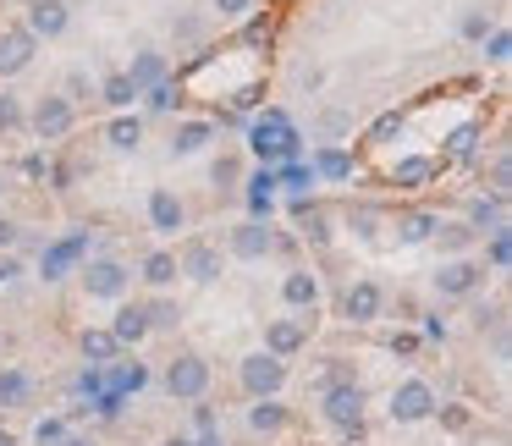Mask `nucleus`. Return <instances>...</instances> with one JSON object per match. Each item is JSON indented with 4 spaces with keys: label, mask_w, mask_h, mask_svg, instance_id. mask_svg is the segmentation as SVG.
I'll list each match as a JSON object with an SVG mask.
<instances>
[{
    "label": "nucleus",
    "mask_w": 512,
    "mask_h": 446,
    "mask_svg": "<svg viewBox=\"0 0 512 446\" xmlns=\"http://www.w3.org/2000/svg\"><path fill=\"white\" fill-rule=\"evenodd\" d=\"M485 259H490V270H507L512 265V232H507V226H496V232H490Z\"/></svg>",
    "instance_id": "37998d69"
},
{
    "label": "nucleus",
    "mask_w": 512,
    "mask_h": 446,
    "mask_svg": "<svg viewBox=\"0 0 512 446\" xmlns=\"http://www.w3.org/2000/svg\"><path fill=\"white\" fill-rule=\"evenodd\" d=\"M34 56H39V39L28 34L23 23L0 28V78H23V72L34 67Z\"/></svg>",
    "instance_id": "ddd939ff"
},
{
    "label": "nucleus",
    "mask_w": 512,
    "mask_h": 446,
    "mask_svg": "<svg viewBox=\"0 0 512 446\" xmlns=\"http://www.w3.org/2000/svg\"><path fill=\"white\" fill-rule=\"evenodd\" d=\"M210 182H215L221 193H232L237 182H243V160H237V155H221V160L210 166Z\"/></svg>",
    "instance_id": "ea45409f"
},
{
    "label": "nucleus",
    "mask_w": 512,
    "mask_h": 446,
    "mask_svg": "<svg viewBox=\"0 0 512 446\" xmlns=\"http://www.w3.org/2000/svg\"><path fill=\"white\" fill-rule=\"evenodd\" d=\"M160 380H166V391L177 402H204V391H210L215 375H210V358L193 353V347H182V353L166 358V375H160Z\"/></svg>",
    "instance_id": "423d86ee"
},
{
    "label": "nucleus",
    "mask_w": 512,
    "mask_h": 446,
    "mask_svg": "<svg viewBox=\"0 0 512 446\" xmlns=\"http://www.w3.org/2000/svg\"><path fill=\"white\" fill-rule=\"evenodd\" d=\"M342 133H353V116H347V111H325L320 116V138H325V144H336Z\"/></svg>",
    "instance_id": "49530a36"
},
{
    "label": "nucleus",
    "mask_w": 512,
    "mask_h": 446,
    "mask_svg": "<svg viewBox=\"0 0 512 446\" xmlns=\"http://www.w3.org/2000/svg\"><path fill=\"white\" fill-rule=\"evenodd\" d=\"M215 12H221L226 23H243V17L254 12V0H215Z\"/></svg>",
    "instance_id": "864d4df0"
},
{
    "label": "nucleus",
    "mask_w": 512,
    "mask_h": 446,
    "mask_svg": "<svg viewBox=\"0 0 512 446\" xmlns=\"http://www.w3.org/2000/svg\"><path fill=\"white\" fill-rule=\"evenodd\" d=\"M166 446H199L193 435H166Z\"/></svg>",
    "instance_id": "680f3d73"
},
{
    "label": "nucleus",
    "mask_w": 512,
    "mask_h": 446,
    "mask_svg": "<svg viewBox=\"0 0 512 446\" xmlns=\"http://www.w3.org/2000/svg\"><path fill=\"white\" fill-rule=\"evenodd\" d=\"M281 303H287L292 314H314L320 309V276H314L309 265H292L287 276H281Z\"/></svg>",
    "instance_id": "dca6fc26"
},
{
    "label": "nucleus",
    "mask_w": 512,
    "mask_h": 446,
    "mask_svg": "<svg viewBox=\"0 0 512 446\" xmlns=\"http://www.w3.org/2000/svg\"><path fill=\"white\" fill-rule=\"evenodd\" d=\"M248 155H254L259 166H270V171H276L281 160H303V133H298V122H292L287 111H276V105H270L259 122H248Z\"/></svg>",
    "instance_id": "f257e3e1"
},
{
    "label": "nucleus",
    "mask_w": 512,
    "mask_h": 446,
    "mask_svg": "<svg viewBox=\"0 0 512 446\" xmlns=\"http://www.w3.org/2000/svg\"><path fill=\"white\" fill-rule=\"evenodd\" d=\"M402 133V111H386L375 127H369V144H386V138H397Z\"/></svg>",
    "instance_id": "09e8293b"
},
{
    "label": "nucleus",
    "mask_w": 512,
    "mask_h": 446,
    "mask_svg": "<svg viewBox=\"0 0 512 446\" xmlns=\"http://www.w3.org/2000/svg\"><path fill=\"white\" fill-rule=\"evenodd\" d=\"M479 144H485V127H479V122H463V127H452V133L441 138V160L468 166V160H479Z\"/></svg>",
    "instance_id": "5701e85b"
},
{
    "label": "nucleus",
    "mask_w": 512,
    "mask_h": 446,
    "mask_svg": "<svg viewBox=\"0 0 512 446\" xmlns=\"http://www.w3.org/2000/svg\"><path fill=\"white\" fill-rule=\"evenodd\" d=\"M270 34H276V17H259V12H248L243 17V45H270Z\"/></svg>",
    "instance_id": "79ce46f5"
},
{
    "label": "nucleus",
    "mask_w": 512,
    "mask_h": 446,
    "mask_svg": "<svg viewBox=\"0 0 512 446\" xmlns=\"http://www.w3.org/2000/svg\"><path fill=\"white\" fill-rule=\"evenodd\" d=\"M463 221L474 226L479 237L496 232V226H507V199H501V193H474V199H468V215H463Z\"/></svg>",
    "instance_id": "cd10ccee"
},
{
    "label": "nucleus",
    "mask_w": 512,
    "mask_h": 446,
    "mask_svg": "<svg viewBox=\"0 0 512 446\" xmlns=\"http://www.w3.org/2000/svg\"><path fill=\"white\" fill-rule=\"evenodd\" d=\"M287 358H276V353H248V358H237V386H243V397L248 402H259V397H281L287 391Z\"/></svg>",
    "instance_id": "20e7f679"
},
{
    "label": "nucleus",
    "mask_w": 512,
    "mask_h": 446,
    "mask_svg": "<svg viewBox=\"0 0 512 446\" xmlns=\"http://www.w3.org/2000/svg\"><path fill=\"white\" fill-rule=\"evenodd\" d=\"M243 424H248V435H265V441H276V435H287L292 408H287L281 397H259L254 408L243 413Z\"/></svg>",
    "instance_id": "a211bd4d"
},
{
    "label": "nucleus",
    "mask_w": 512,
    "mask_h": 446,
    "mask_svg": "<svg viewBox=\"0 0 512 446\" xmlns=\"http://www.w3.org/2000/svg\"><path fill=\"white\" fill-rule=\"evenodd\" d=\"M111 336H116V347H144L149 336V314H144V303H116V314H111Z\"/></svg>",
    "instance_id": "6ab92c4d"
},
{
    "label": "nucleus",
    "mask_w": 512,
    "mask_h": 446,
    "mask_svg": "<svg viewBox=\"0 0 512 446\" xmlns=\"http://www.w3.org/2000/svg\"><path fill=\"white\" fill-rule=\"evenodd\" d=\"M309 331H314V314H287V320H265V353L276 358H298L309 347Z\"/></svg>",
    "instance_id": "9b49d317"
},
{
    "label": "nucleus",
    "mask_w": 512,
    "mask_h": 446,
    "mask_svg": "<svg viewBox=\"0 0 512 446\" xmlns=\"http://www.w3.org/2000/svg\"><path fill=\"white\" fill-rule=\"evenodd\" d=\"M0 193H6V171H0Z\"/></svg>",
    "instance_id": "0e129e2a"
},
{
    "label": "nucleus",
    "mask_w": 512,
    "mask_h": 446,
    "mask_svg": "<svg viewBox=\"0 0 512 446\" xmlns=\"http://www.w3.org/2000/svg\"><path fill=\"white\" fill-rule=\"evenodd\" d=\"M177 276H188L193 287H210V281H221V248L204 243V237H188L177 254Z\"/></svg>",
    "instance_id": "f8f14e48"
},
{
    "label": "nucleus",
    "mask_w": 512,
    "mask_h": 446,
    "mask_svg": "<svg viewBox=\"0 0 512 446\" xmlns=\"http://www.w3.org/2000/svg\"><path fill=\"white\" fill-rule=\"evenodd\" d=\"M292 221H298V243H309V248H331V215L320 210V204H309V210H298L292 215Z\"/></svg>",
    "instance_id": "72a5a7b5"
},
{
    "label": "nucleus",
    "mask_w": 512,
    "mask_h": 446,
    "mask_svg": "<svg viewBox=\"0 0 512 446\" xmlns=\"http://www.w3.org/2000/svg\"><path fill=\"white\" fill-rule=\"evenodd\" d=\"M144 314H149V331H177L182 325V303L166 298V292H155V298L144 303Z\"/></svg>",
    "instance_id": "e433bc0d"
},
{
    "label": "nucleus",
    "mask_w": 512,
    "mask_h": 446,
    "mask_svg": "<svg viewBox=\"0 0 512 446\" xmlns=\"http://www.w3.org/2000/svg\"><path fill=\"white\" fill-rule=\"evenodd\" d=\"M474 325H479V336H485V331H501V303H479V309H474Z\"/></svg>",
    "instance_id": "603ef678"
},
{
    "label": "nucleus",
    "mask_w": 512,
    "mask_h": 446,
    "mask_svg": "<svg viewBox=\"0 0 512 446\" xmlns=\"http://www.w3.org/2000/svg\"><path fill=\"white\" fill-rule=\"evenodd\" d=\"M78 287H83V298H94V303H122L127 292H133V270L122 265V259H111V254H94V259H83L78 270Z\"/></svg>",
    "instance_id": "7ed1b4c3"
},
{
    "label": "nucleus",
    "mask_w": 512,
    "mask_h": 446,
    "mask_svg": "<svg viewBox=\"0 0 512 446\" xmlns=\"http://www.w3.org/2000/svg\"><path fill=\"white\" fill-rule=\"evenodd\" d=\"M347 380H358L353 364L347 358H325V386H347Z\"/></svg>",
    "instance_id": "3c124183"
},
{
    "label": "nucleus",
    "mask_w": 512,
    "mask_h": 446,
    "mask_svg": "<svg viewBox=\"0 0 512 446\" xmlns=\"http://www.w3.org/2000/svg\"><path fill=\"white\" fill-rule=\"evenodd\" d=\"M28 133L39 138V144H61V138L78 133V105L67 100V94H39L34 105H28Z\"/></svg>",
    "instance_id": "39448f33"
},
{
    "label": "nucleus",
    "mask_w": 512,
    "mask_h": 446,
    "mask_svg": "<svg viewBox=\"0 0 512 446\" xmlns=\"http://www.w3.org/2000/svg\"><path fill=\"white\" fill-rule=\"evenodd\" d=\"M430 287H435V298H474L479 287H485V265L479 259H441L435 265V276H430Z\"/></svg>",
    "instance_id": "6e6552de"
},
{
    "label": "nucleus",
    "mask_w": 512,
    "mask_h": 446,
    "mask_svg": "<svg viewBox=\"0 0 512 446\" xmlns=\"http://www.w3.org/2000/svg\"><path fill=\"white\" fill-rule=\"evenodd\" d=\"M210 138H215V122H210V116H188V122L171 127V144H166V149H171V160H193L204 144H210Z\"/></svg>",
    "instance_id": "aec40b11"
},
{
    "label": "nucleus",
    "mask_w": 512,
    "mask_h": 446,
    "mask_svg": "<svg viewBox=\"0 0 512 446\" xmlns=\"http://www.w3.org/2000/svg\"><path fill=\"white\" fill-rule=\"evenodd\" d=\"M34 397V375L23 364H0V408H23Z\"/></svg>",
    "instance_id": "473e14b6"
},
{
    "label": "nucleus",
    "mask_w": 512,
    "mask_h": 446,
    "mask_svg": "<svg viewBox=\"0 0 512 446\" xmlns=\"http://www.w3.org/2000/svg\"><path fill=\"white\" fill-rule=\"evenodd\" d=\"M0 446H23V441H17V435H12V430H0Z\"/></svg>",
    "instance_id": "e2e57ef3"
},
{
    "label": "nucleus",
    "mask_w": 512,
    "mask_h": 446,
    "mask_svg": "<svg viewBox=\"0 0 512 446\" xmlns=\"http://www.w3.org/2000/svg\"><path fill=\"white\" fill-rule=\"evenodd\" d=\"M309 166H314V177H320V182H353V177H358L353 149H342V144H320Z\"/></svg>",
    "instance_id": "4be33fe9"
},
{
    "label": "nucleus",
    "mask_w": 512,
    "mask_h": 446,
    "mask_svg": "<svg viewBox=\"0 0 512 446\" xmlns=\"http://www.w3.org/2000/svg\"><path fill=\"white\" fill-rule=\"evenodd\" d=\"M23 276V259L17 254H0V287H6V281H17Z\"/></svg>",
    "instance_id": "6e6d98bb"
},
{
    "label": "nucleus",
    "mask_w": 512,
    "mask_h": 446,
    "mask_svg": "<svg viewBox=\"0 0 512 446\" xmlns=\"http://www.w3.org/2000/svg\"><path fill=\"white\" fill-rule=\"evenodd\" d=\"M122 78L133 83L138 94H144V89H155V83H166L171 67H166V56H160V50H138V56L122 67Z\"/></svg>",
    "instance_id": "393cba45"
},
{
    "label": "nucleus",
    "mask_w": 512,
    "mask_h": 446,
    "mask_svg": "<svg viewBox=\"0 0 512 446\" xmlns=\"http://www.w3.org/2000/svg\"><path fill=\"white\" fill-rule=\"evenodd\" d=\"M226 254L243 259V265L270 259V254H276V226H270V221H237L232 232H226Z\"/></svg>",
    "instance_id": "1a4fd4ad"
},
{
    "label": "nucleus",
    "mask_w": 512,
    "mask_h": 446,
    "mask_svg": "<svg viewBox=\"0 0 512 446\" xmlns=\"http://www.w3.org/2000/svg\"><path fill=\"white\" fill-rule=\"evenodd\" d=\"M149 232H160V237L188 232V204H182V193L149 188Z\"/></svg>",
    "instance_id": "4468645a"
},
{
    "label": "nucleus",
    "mask_w": 512,
    "mask_h": 446,
    "mask_svg": "<svg viewBox=\"0 0 512 446\" xmlns=\"http://www.w3.org/2000/svg\"><path fill=\"white\" fill-rule=\"evenodd\" d=\"M138 100L149 105V116H166V111H177V105H182V89L166 78V83H155V89H144Z\"/></svg>",
    "instance_id": "4c0bfd02"
},
{
    "label": "nucleus",
    "mask_w": 512,
    "mask_h": 446,
    "mask_svg": "<svg viewBox=\"0 0 512 446\" xmlns=\"http://www.w3.org/2000/svg\"><path fill=\"white\" fill-rule=\"evenodd\" d=\"M193 424H199V441L215 435V408H193Z\"/></svg>",
    "instance_id": "bf43d9fd"
},
{
    "label": "nucleus",
    "mask_w": 512,
    "mask_h": 446,
    "mask_svg": "<svg viewBox=\"0 0 512 446\" xmlns=\"http://www.w3.org/2000/svg\"><path fill=\"white\" fill-rule=\"evenodd\" d=\"M61 446H100V441H94V435H78V430H67V441H61Z\"/></svg>",
    "instance_id": "052dcab7"
},
{
    "label": "nucleus",
    "mask_w": 512,
    "mask_h": 446,
    "mask_svg": "<svg viewBox=\"0 0 512 446\" xmlns=\"http://www.w3.org/2000/svg\"><path fill=\"white\" fill-rule=\"evenodd\" d=\"M435 221H441L435 210H397V226H391V232H397L402 248H419L435 237Z\"/></svg>",
    "instance_id": "c85d7f7f"
},
{
    "label": "nucleus",
    "mask_w": 512,
    "mask_h": 446,
    "mask_svg": "<svg viewBox=\"0 0 512 446\" xmlns=\"http://www.w3.org/2000/svg\"><path fill=\"white\" fill-rule=\"evenodd\" d=\"M23 28H28L34 39H61V34L72 28V6H67V0H28Z\"/></svg>",
    "instance_id": "2eb2a0df"
},
{
    "label": "nucleus",
    "mask_w": 512,
    "mask_h": 446,
    "mask_svg": "<svg viewBox=\"0 0 512 446\" xmlns=\"http://www.w3.org/2000/svg\"><path fill=\"white\" fill-rule=\"evenodd\" d=\"M435 177H441V160H435V155H402L397 166L386 171V182L397 193H419V188H430Z\"/></svg>",
    "instance_id": "f3484780"
},
{
    "label": "nucleus",
    "mask_w": 512,
    "mask_h": 446,
    "mask_svg": "<svg viewBox=\"0 0 512 446\" xmlns=\"http://www.w3.org/2000/svg\"><path fill=\"white\" fill-rule=\"evenodd\" d=\"M479 45H485V61H490V67H507V61H512V34H507V28H490V34L485 39H479Z\"/></svg>",
    "instance_id": "58836bf2"
},
{
    "label": "nucleus",
    "mask_w": 512,
    "mask_h": 446,
    "mask_svg": "<svg viewBox=\"0 0 512 446\" xmlns=\"http://www.w3.org/2000/svg\"><path fill=\"white\" fill-rule=\"evenodd\" d=\"M391 353H419V336H413V331H397V336H391Z\"/></svg>",
    "instance_id": "13d9d810"
},
{
    "label": "nucleus",
    "mask_w": 512,
    "mask_h": 446,
    "mask_svg": "<svg viewBox=\"0 0 512 446\" xmlns=\"http://www.w3.org/2000/svg\"><path fill=\"white\" fill-rule=\"evenodd\" d=\"M23 127H28L23 100H17V94H0V133H23Z\"/></svg>",
    "instance_id": "a19ab883"
},
{
    "label": "nucleus",
    "mask_w": 512,
    "mask_h": 446,
    "mask_svg": "<svg viewBox=\"0 0 512 446\" xmlns=\"http://www.w3.org/2000/svg\"><path fill=\"white\" fill-rule=\"evenodd\" d=\"M138 276H144L155 292L177 287V254H171V248H149V254H144V265H138Z\"/></svg>",
    "instance_id": "2f4dec72"
},
{
    "label": "nucleus",
    "mask_w": 512,
    "mask_h": 446,
    "mask_svg": "<svg viewBox=\"0 0 512 446\" xmlns=\"http://www.w3.org/2000/svg\"><path fill=\"white\" fill-rule=\"evenodd\" d=\"M430 419H441L446 430H468V424H474V413H468L463 402H446V408H435V413H430Z\"/></svg>",
    "instance_id": "de8ad7c7"
},
{
    "label": "nucleus",
    "mask_w": 512,
    "mask_h": 446,
    "mask_svg": "<svg viewBox=\"0 0 512 446\" xmlns=\"http://www.w3.org/2000/svg\"><path fill=\"white\" fill-rule=\"evenodd\" d=\"M424 342H446V320H441V314H424Z\"/></svg>",
    "instance_id": "4d7b16f0"
},
{
    "label": "nucleus",
    "mask_w": 512,
    "mask_h": 446,
    "mask_svg": "<svg viewBox=\"0 0 512 446\" xmlns=\"http://www.w3.org/2000/svg\"><path fill=\"white\" fill-rule=\"evenodd\" d=\"M380 314H386V292H380V281H347L342 287V320L347 325H375Z\"/></svg>",
    "instance_id": "9d476101"
},
{
    "label": "nucleus",
    "mask_w": 512,
    "mask_h": 446,
    "mask_svg": "<svg viewBox=\"0 0 512 446\" xmlns=\"http://www.w3.org/2000/svg\"><path fill=\"white\" fill-rule=\"evenodd\" d=\"M100 380H105V391L111 397H127V391H144L149 386V364H122V358H111V364H100Z\"/></svg>",
    "instance_id": "b1692460"
},
{
    "label": "nucleus",
    "mask_w": 512,
    "mask_h": 446,
    "mask_svg": "<svg viewBox=\"0 0 512 446\" xmlns=\"http://www.w3.org/2000/svg\"><path fill=\"white\" fill-rule=\"evenodd\" d=\"M342 226H347V237H358V243H375L380 226H386V215H380L375 204H347Z\"/></svg>",
    "instance_id": "f704fd0d"
},
{
    "label": "nucleus",
    "mask_w": 512,
    "mask_h": 446,
    "mask_svg": "<svg viewBox=\"0 0 512 446\" xmlns=\"http://www.w3.org/2000/svg\"><path fill=\"white\" fill-rule=\"evenodd\" d=\"M320 413H325V424H331L336 435H347V441H364L369 391L358 386V380H347V386H320Z\"/></svg>",
    "instance_id": "f03ea898"
},
{
    "label": "nucleus",
    "mask_w": 512,
    "mask_h": 446,
    "mask_svg": "<svg viewBox=\"0 0 512 446\" xmlns=\"http://www.w3.org/2000/svg\"><path fill=\"white\" fill-rule=\"evenodd\" d=\"M61 441H67V419H56V413H50V419L34 424V446H61Z\"/></svg>",
    "instance_id": "a18cd8bd"
},
{
    "label": "nucleus",
    "mask_w": 512,
    "mask_h": 446,
    "mask_svg": "<svg viewBox=\"0 0 512 446\" xmlns=\"http://www.w3.org/2000/svg\"><path fill=\"white\" fill-rule=\"evenodd\" d=\"M435 408H441V397H435V386H430V380H419V375L397 380V386L386 391V419L391 424H424Z\"/></svg>",
    "instance_id": "0eeeda50"
},
{
    "label": "nucleus",
    "mask_w": 512,
    "mask_h": 446,
    "mask_svg": "<svg viewBox=\"0 0 512 446\" xmlns=\"http://www.w3.org/2000/svg\"><path fill=\"white\" fill-rule=\"evenodd\" d=\"M248 221H270V215H276V171L270 166H259L254 177H248Z\"/></svg>",
    "instance_id": "bb28decb"
},
{
    "label": "nucleus",
    "mask_w": 512,
    "mask_h": 446,
    "mask_svg": "<svg viewBox=\"0 0 512 446\" xmlns=\"http://www.w3.org/2000/svg\"><path fill=\"white\" fill-rule=\"evenodd\" d=\"M78 353H83V364H111L116 353H122V347H116V336H111V325H83L78 331Z\"/></svg>",
    "instance_id": "c756f323"
},
{
    "label": "nucleus",
    "mask_w": 512,
    "mask_h": 446,
    "mask_svg": "<svg viewBox=\"0 0 512 446\" xmlns=\"http://www.w3.org/2000/svg\"><path fill=\"white\" fill-rule=\"evenodd\" d=\"M314 188H320V177H314L309 160H281L276 166V193H287V199H314Z\"/></svg>",
    "instance_id": "a878e982"
},
{
    "label": "nucleus",
    "mask_w": 512,
    "mask_h": 446,
    "mask_svg": "<svg viewBox=\"0 0 512 446\" xmlns=\"http://www.w3.org/2000/svg\"><path fill=\"white\" fill-rule=\"evenodd\" d=\"M435 243H441V259H463L479 243V232L468 221H435Z\"/></svg>",
    "instance_id": "7c9ffc66"
},
{
    "label": "nucleus",
    "mask_w": 512,
    "mask_h": 446,
    "mask_svg": "<svg viewBox=\"0 0 512 446\" xmlns=\"http://www.w3.org/2000/svg\"><path fill=\"white\" fill-rule=\"evenodd\" d=\"M23 232H28L23 221H12V215H0V254H12V248L23 243Z\"/></svg>",
    "instance_id": "8fccbe9b"
},
{
    "label": "nucleus",
    "mask_w": 512,
    "mask_h": 446,
    "mask_svg": "<svg viewBox=\"0 0 512 446\" xmlns=\"http://www.w3.org/2000/svg\"><path fill=\"white\" fill-rule=\"evenodd\" d=\"M144 133H149V122L133 111H116L111 122H105V144H111L116 155H138V149H144Z\"/></svg>",
    "instance_id": "412c9836"
},
{
    "label": "nucleus",
    "mask_w": 512,
    "mask_h": 446,
    "mask_svg": "<svg viewBox=\"0 0 512 446\" xmlns=\"http://www.w3.org/2000/svg\"><path fill=\"white\" fill-rule=\"evenodd\" d=\"M94 94H100V105H105V111H133V100H138V89H133V83H127L122 78V72H111V78H105L100 83V89H94Z\"/></svg>",
    "instance_id": "c9c22d12"
},
{
    "label": "nucleus",
    "mask_w": 512,
    "mask_h": 446,
    "mask_svg": "<svg viewBox=\"0 0 512 446\" xmlns=\"http://www.w3.org/2000/svg\"><path fill=\"white\" fill-rule=\"evenodd\" d=\"M490 28H496V17H490V12H463V23H457V34H463L468 45H479V39H485Z\"/></svg>",
    "instance_id": "c03bdc74"
},
{
    "label": "nucleus",
    "mask_w": 512,
    "mask_h": 446,
    "mask_svg": "<svg viewBox=\"0 0 512 446\" xmlns=\"http://www.w3.org/2000/svg\"><path fill=\"white\" fill-rule=\"evenodd\" d=\"M83 94H94V83H89V72H72V78H67V100H72V105H78V100H83Z\"/></svg>",
    "instance_id": "5fc2aeb1"
}]
</instances>
